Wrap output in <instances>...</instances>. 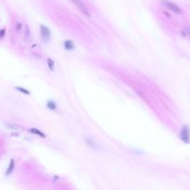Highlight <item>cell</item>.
I'll list each match as a JSON object with an SVG mask.
<instances>
[{"label": "cell", "instance_id": "obj_1", "mask_svg": "<svg viewBox=\"0 0 190 190\" xmlns=\"http://www.w3.org/2000/svg\"><path fill=\"white\" fill-rule=\"evenodd\" d=\"M161 3H162L168 9H170V10H171L172 12H173V13H175V14H177V15H181V14L183 13L182 9L180 8L175 3L170 1V0H161Z\"/></svg>", "mask_w": 190, "mask_h": 190}, {"label": "cell", "instance_id": "obj_2", "mask_svg": "<svg viewBox=\"0 0 190 190\" xmlns=\"http://www.w3.org/2000/svg\"><path fill=\"white\" fill-rule=\"evenodd\" d=\"M71 1L75 5V7L81 11L84 15H86V17L91 16V13H90L89 8L86 6V4L83 2V0H71Z\"/></svg>", "mask_w": 190, "mask_h": 190}, {"label": "cell", "instance_id": "obj_3", "mask_svg": "<svg viewBox=\"0 0 190 190\" xmlns=\"http://www.w3.org/2000/svg\"><path fill=\"white\" fill-rule=\"evenodd\" d=\"M40 33H41V37L44 41L47 42L51 37V33L47 26L45 25H40Z\"/></svg>", "mask_w": 190, "mask_h": 190}, {"label": "cell", "instance_id": "obj_4", "mask_svg": "<svg viewBox=\"0 0 190 190\" xmlns=\"http://www.w3.org/2000/svg\"><path fill=\"white\" fill-rule=\"evenodd\" d=\"M180 138H181L182 141H184V143L188 144L190 142V137H189V131L187 125H184L181 132H180Z\"/></svg>", "mask_w": 190, "mask_h": 190}, {"label": "cell", "instance_id": "obj_5", "mask_svg": "<svg viewBox=\"0 0 190 190\" xmlns=\"http://www.w3.org/2000/svg\"><path fill=\"white\" fill-rule=\"evenodd\" d=\"M28 131L30 133H32L33 134H36V136H39L40 137H42V138H47V136L42 131H40L39 129H36V128H30Z\"/></svg>", "mask_w": 190, "mask_h": 190}, {"label": "cell", "instance_id": "obj_6", "mask_svg": "<svg viewBox=\"0 0 190 190\" xmlns=\"http://www.w3.org/2000/svg\"><path fill=\"white\" fill-rule=\"evenodd\" d=\"M14 168H15V159H10V162H9V165H8V167L7 169V172H6V175L8 176V175H10V174L13 173L14 171Z\"/></svg>", "mask_w": 190, "mask_h": 190}, {"label": "cell", "instance_id": "obj_7", "mask_svg": "<svg viewBox=\"0 0 190 190\" xmlns=\"http://www.w3.org/2000/svg\"><path fill=\"white\" fill-rule=\"evenodd\" d=\"M63 45H64V47L66 48L67 50H73V49L75 48V46H74L73 42L71 41V40H66Z\"/></svg>", "mask_w": 190, "mask_h": 190}, {"label": "cell", "instance_id": "obj_8", "mask_svg": "<svg viewBox=\"0 0 190 190\" xmlns=\"http://www.w3.org/2000/svg\"><path fill=\"white\" fill-rule=\"evenodd\" d=\"M31 39V30H30L29 26H25V31H24V41L28 42Z\"/></svg>", "mask_w": 190, "mask_h": 190}, {"label": "cell", "instance_id": "obj_9", "mask_svg": "<svg viewBox=\"0 0 190 190\" xmlns=\"http://www.w3.org/2000/svg\"><path fill=\"white\" fill-rule=\"evenodd\" d=\"M47 107L49 109H51V111H57L58 109V106H57L56 102L53 101V100H48L47 103Z\"/></svg>", "mask_w": 190, "mask_h": 190}, {"label": "cell", "instance_id": "obj_10", "mask_svg": "<svg viewBox=\"0 0 190 190\" xmlns=\"http://www.w3.org/2000/svg\"><path fill=\"white\" fill-rule=\"evenodd\" d=\"M47 62V66H48L49 70H50L51 72H54L55 71V62H54L53 59L51 58H48Z\"/></svg>", "mask_w": 190, "mask_h": 190}, {"label": "cell", "instance_id": "obj_11", "mask_svg": "<svg viewBox=\"0 0 190 190\" xmlns=\"http://www.w3.org/2000/svg\"><path fill=\"white\" fill-rule=\"evenodd\" d=\"M86 142L87 143L88 146H90L91 148H97V144H96V142H95L94 140H92L91 138L86 137Z\"/></svg>", "mask_w": 190, "mask_h": 190}, {"label": "cell", "instance_id": "obj_12", "mask_svg": "<svg viewBox=\"0 0 190 190\" xmlns=\"http://www.w3.org/2000/svg\"><path fill=\"white\" fill-rule=\"evenodd\" d=\"M7 126H8L9 129L13 130V131H15V130L22 129V127H21V126L18 125V124H15V123H7Z\"/></svg>", "mask_w": 190, "mask_h": 190}, {"label": "cell", "instance_id": "obj_13", "mask_svg": "<svg viewBox=\"0 0 190 190\" xmlns=\"http://www.w3.org/2000/svg\"><path fill=\"white\" fill-rule=\"evenodd\" d=\"M16 89L18 90V91L21 92V93L24 94V95H30V94H31V92H30L29 90H27V89H25V88H23V87H19V86H17V87H16Z\"/></svg>", "mask_w": 190, "mask_h": 190}, {"label": "cell", "instance_id": "obj_14", "mask_svg": "<svg viewBox=\"0 0 190 190\" xmlns=\"http://www.w3.org/2000/svg\"><path fill=\"white\" fill-rule=\"evenodd\" d=\"M22 29V23L19 22H17V31H18V32H21Z\"/></svg>", "mask_w": 190, "mask_h": 190}, {"label": "cell", "instance_id": "obj_15", "mask_svg": "<svg viewBox=\"0 0 190 190\" xmlns=\"http://www.w3.org/2000/svg\"><path fill=\"white\" fill-rule=\"evenodd\" d=\"M5 33H6V31H5V29L0 30V39H1L2 37H4V35H5Z\"/></svg>", "mask_w": 190, "mask_h": 190}, {"label": "cell", "instance_id": "obj_16", "mask_svg": "<svg viewBox=\"0 0 190 190\" xmlns=\"http://www.w3.org/2000/svg\"><path fill=\"white\" fill-rule=\"evenodd\" d=\"M187 33H188V35L190 36V29H187Z\"/></svg>", "mask_w": 190, "mask_h": 190}]
</instances>
